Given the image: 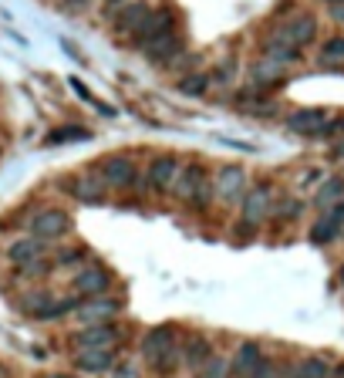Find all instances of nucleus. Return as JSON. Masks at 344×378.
Returning a JSON list of instances; mask_svg holds the SVG:
<instances>
[{
	"instance_id": "obj_38",
	"label": "nucleus",
	"mask_w": 344,
	"mask_h": 378,
	"mask_svg": "<svg viewBox=\"0 0 344 378\" xmlns=\"http://www.w3.org/2000/svg\"><path fill=\"white\" fill-rule=\"evenodd\" d=\"M331 378H344V362H338V365L331 368Z\"/></svg>"
},
{
	"instance_id": "obj_1",
	"label": "nucleus",
	"mask_w": 344,
	"mask_h": 378,
	"mask_svg": "<svg viewBox=\"0 0 344 378\" xmlns=\"http://www.w3.org/2000/svg\"><path fill=\"white\" fill-rule=\"evenodd\" d=\"M95 172H98V176L105 179V186H108V189H118V193H125V189H135V186L142 183L139 162H135L132 156H125V152H112V156L98 159Z\"/></svg>"
},
{
	"instance_id": "obj_16",
	"label": "nucleus",
	"mask_w": 344,
	"mask_h": 378,
	"mask_svg": "<svg viewBox=\"0 0 344 378\" xmlns=\"http://www.w3.org/2000/svg\"><path fill=\"white\" fill-rule=\"evenodd\" d=\"M281 38H287L293 44V48H307V44H314V38H318V21H314V14H293L287 24H281V31H277Z\"/></svg>"
},
{
	"instance_id": "obj_8",
	"label": "nucleus",
	"mask_w": 344,
	"mask_h": 378,
	"mask_svg": "<svg viewBox=\"0 0 344 378\" xmlns=\"http://www.w3.org/2000/svg\"><path fill=\"white\" fill-rule=\"evenodd\" d=\"M176 172H179V159L172 156V152H159V156H152L149 166L142 169V183L149 186L155 196H169Z\"/></svg>"
},
{
	"instance_id": "obj_27",
	"label": "nucleus",
	"mask_w": 344,
	"mask_h": 378,
	"mask_svg": "<svg viewBox=\"0 0 344 378\" xmlns=\"http://www.w3.org/2000/svg\"><path fill=\"white\" fill-rule=\"evenodd\" d=\"M91 132L81 129V125H61V129L48 132V139H44V145H68V142H88Z\"/></svg>"
},
{
	"instance_id": "obj_3",
	"label": "nucleus",
	"mask_w": 344,
	"mask_h": 378,
	"mask_svg": "<svg viewBox=\"0 0 344 378\" xmlns=\"http://www.w3.org/2000/svg\"><path fill=\"white\" fill-rule=\"evenodd\" d=\"M125 311V300L115 298V294H98V298H85L78 304V311L71 314L81 327L88 325H105V321H118Z\"/></svg>"
},
{
	"instance_id": "obj_18",
	"label": "nucleus",
	"mask_w": 344,
	"mask_h": 378,
	"mask_svg": "<svg viewBox=\"0 0 344 378\" xmlns=\"http://www.w3.org/2000/svg\"><path fill=\"white\" fill-rule=\"evenodd\" d=\"M149 11H152V7H145V4H125L122 11L115 14V34L135 41L142 34L145 21H149Z\"/></svg>"
},
{
	"instance_id": "obj_19",
	"label": "nucleus",
	"mask_w": 344,
	"mask_h": 378,
	"mask_svg": "<svg viewBox=\"0 0 344 378\" xmlns=\"http://www.w3.org/2000/svg\"><path fill=\"white\" fill-rule=\"evenodd\" d=\"M213 355H217V348H213V338H209V335H189V338L182 341V368H186V372L203 368Z\"/></svg>"
},
{
	"instance_id": "obj_22",
	"label": "nucleus",
	"mask_w": 344,
	"mask_h": 378,
	"mask_svg": "<svg viewBox=\"0 0 344 378\" xmlns=\"http://www.w3.org/2000/svg\"><path fill=\"white\" fill-rule=\"evenodd\" d=\"M142 54H145L152 65H172L179 54H182V38H179V34H166V38L152 41L149 48H142Z\"/></svg>"
},
{
	"instance_id": "obj_5",
	"label": "nucleus",
	"mask_w": 344,
	"mask_h": 378,
	"mask_svg": "<svg viewBox=\"0 0 344 378\" xmlns=\"http://www.w3.org/2000/svg\"><path fill=\"white\" fill-rule=\"evenodd\" d=\"M236 206H240V223L260 230V226L270 220V209H273V189H270V183L250 186Z\"/></svg>"
},
{
	"instance_id": "obj_28",
	"label": "nucleus",
	"mask_w": 344,
	"mask_h": 378,
	"mask_svg": "<svg viewBox=\"0 0 344 378\" xmlns=\"http://www.w3.org/2000/svg\"><path fill=\"white\" fill-rule=\"evenodd\" d=\"M304 213V203L301 199H293V196H283V199H273V209H270V216L277 223H291L297 220Z\"/></svg>"
},
{
	"instance_id": "obj_31",
	"label": "nucleus",
	"mask_w": 344,
	"mask_h": 378,
	"mask_svg": "<svg viewBox=\"0 0 344 378\" xmlns=\"http://www.w3.org/2000/svg\"><path fill=\"white\" fill-rule=\"evenodd\" d=\"M192 378H229V355H213L203 368H196Z\"/></svg>"
},
{
	"instance_id": "obj_40",
	"label": "nucleus",
	"mask_w": 344,
	"mask_h": 378,
	"mask_svg": "<svg viewBox=\"0 0 344 378\" xmlns=\"http://www.w3.org/2000/svg\"><path fill=\"white\" fill-rule=\"evenodd\" d=\"M0 152H4V145H0Z\"/></svg>"
},
{
	"instance_id": "obj_9",
	"label": "nucleus",
	"mask_w": 344,
	"mask_h": 378,
	"mask_svg": "<svg viewBox=\"0 0 344 378\" xmlns=\"http://www.w3.org/2000/svg\"><path fill=\"white\" fill-rule=\"evenodd\" d=\"M179 345L176 338V325H159V327H149L145 335H142L139 341V358L145 362V365L152 368L162 355H169L172 348Z\"/></svg>"
},
{
	"instance_id": "obj_15",
	"label": "nucleus",
	"mask_w": 344,
	"mask_h": 378,
	"mask_svg": "<svg viewBox=\"0 0 344 378\" xmlns=\"http://www.w3.org/2000/svg\"><path fill=\"white\" fill-rule=\"evenodd\" d=\"M264 358H267V352L260 341H240L229 355V378H246Z\"/></svg>"
},
{
	"instance_id": "obj_7",
	"label": "nucleus",
	"mask_w": 344,
	"mask_h": 378,
	"mask_svg": "<svg viewBox=\"0 0 344 378\" xmlns=\"http://www.w3.org/2000/svg\"><path fill=\"white\" fill-rule=\"evenodd\" d=\"M246 189H250V179H246V169H243V166L226 162V166H219L217 176H213V193H217V199L226 203V206L240 203Z\"/></svg>"
},
{
	"instance_id": "obj_36",
	"label": "nucleus",
	"mask_w": 344,
	"mask_h": 378,
	"mask_svg": "<svg viewBox=\"0 0 344 378\" xmlns=\"http://www.w3.org/2000/svg\"><path fill=\"white\" fill-rule=\"evenodd\" d=\"M320 179V169H311V172H304V183H318Z\"/></svg>"
},
{
	"instance_id": "obj_21",
	"label": "nucleus",
	"mask_w": 344,
	"mask_h": 378,
	"mask_svg": "<svg viewBox=\"0 0 344 378\" xmlns=\"http://www.w3.org/2000/svg\"><path fill=\"white\" fill-rule=\"evenodd\" d=\"M41 257H48V243L34 240L31 233L21 236V240H14L11 247H7V263H11V267H24V263L41 261Z\"/></svg>"
},
{
	"instance_id": "obj_29",
	"label": "nucleus",
	"mask_w": 344,
	"mask_h": 378,
	"mask_svg": "<svg viewBox=\"0 0 344 378\" xmlns=\"http://www.w3.org/2000/svg\"><path fill=\"white\" fill-rule=\"evenodd\" d=\"M179 95H189V98H199V95H206V88H209V75H203V71H189V75H182V78L176 81Z\"/></svg>"
},
{
	"instance_id": "obj_35",
	"label": "nucleus",
	"mask_w": 344,
	"mask_h": 378,
	"mask_svg": "<svg viewBox=\"0 0 344 378\" xmlns=\"http://www.w3.org/2000/svg\"><path fill=\"white\" fill-rule=\"evenodd\" d=\"M246 378H277V362H273V358H264Z\"/></svg>"
},
{
	"instance_id": "obj_26",
	"label": "nucleus",
	"mask_w": 344,
	"mask_h": 378,
	"mask_svg": "<svg viewBox=\"0 0 344 378\" xmlns=\"http://www.w3.org/2000/svg\"><path fill=\"white\" fill-rule=\"evenodd\" d=\"M293 378H331V365H328V358L311 355V358H301L293 365Z\"/></svg>"
},
{
	"instance_id": "obj_37",
	"label": "nucleus",
	"mask_w": 344,
	"mask_h": 378,
	"mask_svg": "<svg viewBox=\"0 0 344 378\" xmlns=\"http://www.w3.org/2000/svg\"><path fill=\"white\" fill-rule=\"evenodd\" d=\"M331 159H344V142H338V145L331 149Z\"/></svg>"
},
{
	"instance_id": "obj_34",
	"label": "nucleus",
	"mask_w": 344,
	"mask_h": 378,
	"mask_svg": "<svg viewBox=\"0 0 344 378\" xmlns=\"http://www.w3.org/2000/svg\"><path fill=\"white\" fill-rule=\"evenodd\" d=\"M233 68H236V61H223V65H217L213 68V75H209V81H217V85L233 81Z\"/></svg>"
},
{
	"instance_id": "obj_17",
	"label": "nucleus",
	"mask_w": 344,
	"mask_h": 378,
	"mask_svg": "<svg viewBox=\"0 0 344 378\" xmlns=\"http://www.w3.org/2000/svg\"><path fill=\"white\" fill-rule=\"evenodd\" d=\"M331 118L324 108H297L287 115V129L297 132V135H311V139H320V132L328 125Z\"/></svg>"
},
{
	"instance_id": "obj_6",
	"label": "nucleus",
	"mask_w": 344,
	"mask_h": 378,
	"mask_svg": "<svg viewBox=\"0 0 344 378\" xmlns=\"http://www.w3.org/2000/svg\"><path fill=\"white\" fill-rule=\"evenodd\" d=\"M115 284V274L102 263H85L78 267L75 277H71V294L78 298H98V294H108Z\"/></svg>"
},
{
	"instance_id": "obj_10",
	"label": "nucleus",
	"mask_w": 344,
	"mask_h": 378,
	"mask_svg": "<svg viewBox=\"0 0 344 378\" xmlns=\"http://www.w3.org/2000/svg\"><path fill=\"white\" fill-rule=\"evenodd\" d=\"M203 179H209V172H206L203 162H179V172L176 179H172V189H169V196L176 199V203H182V206H189V199L196 196V189L203 186Z\"/></svg>"
},
{
	"instance_id": "obj_32",
	"label": "nucleus",
	"mask_w": 344,
	"mask_h": 378,
	"mask_svg": "<svg viewBox=\"0 0 344 378\" xmlns=\"http://www.w3.org/2000/svg\"><path fill=\"white\" fill-rule=\"evenodd\" d=\"M320 65L324 68H338L344 65V38H331V41H324L320 44Z\"/></svg>"
},
{
	"instance_id": "obj_25",
	"label": "nucleus",
	"mask_w": 344,
	"mask_h": 378,
	"mask_svg": "<svg viewBox=\"0 0 344 378\" xmlns=\"http://www.w3.org/2000/svg\"><path fill=\"white\" fill-rule=\"evenodd\" d=\"M54 294L51 290H27L24 298H21V311L27 314V317H34V321H41V314L48 311V308H51L54 304Z\"/></svg>"
},
{
	"instance_id": "obj_14",
	"label": "nucleus",
	"mask_w": 344,
	"mask_h": 378,
	"mask_svg": "<svg viewBox=\"0 0 344 378\" xmlns=\"http://www.w3.org/2000/svg\"><path fill=\"white\" fill-rule=\"evenodd\" d=\"M71 365L85 375H108L118 365V352L115 348H81V352H75Z\"/></svg>"
},
{
	"instance_id": "obj_39",
	"label": "nucleus",
	"mask_w": 344,
	"mask_h": 378,
	"mask_svg": "<svg viewBox=\"0 0 344 378\" xmlns=\"http://www.w3.org/2000/svg\"><path fill=\"white\" fill-rule=\"evenodd\" d=\"M338 280H341V287H344V263L338 267Z\"/></svg>"
},
{
	"instance_id": "obj_12",
	"label": "nucleus",
	"mask_w": 344,
	"mask_h": 378,
	"mask_svg": "<svg viewBox=\"0 0 344 378\" xmlns=\"http://www.w3.org/2000/svg\"><path fill=\"white\" fill-rule=\"evenodd\" d=\"M68 193L75 196L78 203H85V206H102L112 189L105 186V179L98 176V172L88 169V172H78L75 179L68 183Z\"/></svg>"
},
{
	"instance_id": "obj_33",
	"label": "nucleus",
	"mask_w": 344,
	"mask_h": 378,
	"mask_svg": "<svg viewBox=\"0 0 344 378\" xmlns=\"http://www.w3.org/2000/svg\"><path fill=\"white\" fill-rule=\"evenodd\" d=\"M108 378H142V368L135 358H118V365L108 372Z\"/></svg>"
},
{
	"instance_id": "obj_30",
	"label": "nucleus",
	"mask_w": 344,
	"mask_h": 378,
	"mask_svg": "<svg viewBox=\"0 0 344 378\" xmlns=\"http://www.w3.org/2000/svg\"><path fill=\"white\" fill-rule=\"evenodd\" d=\"M88 247H81V243H71V247H61L54 253V267H78V263H88Z\"/></svg>"
},
{
	"instance_id": "obj_13",
	"label": "nucleus",
	"mask_w": 344,
	"mask_h": 378,
	"mask_svg": "<svg viewBox=\"0 0 344 378\" xmlns=\"http://www.w3.org/2000/svg\"><path fill=\"white\" fill-rule=\"evenodd\" d=\"M176 24H179V17H176L172 7H155V11H149V21H145L142 34L132 41V44L142 51V48H149L152 41L166 38V34H176Z\"/></svg>"
},
{
	"instance_id": "obj_2",
	"label": "nucleus",
	"mask_w": 344,
	"mask_h": 378,
	"mask_svg": "<svg viewBox=\"0 0 344 378\" xmlns=\"http://www.w3.org/2000/svg\"><path fill=\"white\" fill-rule=\"evenodd\" d=\"M27 233L41 240V243H61L64 236L71 233V213L61 206H48L34 213L31 223H27Z\"/></svg>"
},
{
	"instance_id": "obj_23",
	"label": "nucleus",
	"mask_w": 344,
	"mask_h": 378,
	"mask_svg": "<svg viewBox=\"0 0 344 378\" xmlns=\"http://www.w3.org/2000/svg\"><path fill=\"white\" fill-rule=\"evenodd\" d=\"M341 199H344V176H328V179L318 186V193H314V199H311V203H314V209H320V213H324V209L338 206Z\"/></svg>"
},
{
	"instance_id": "obj_11",
	"label": "nucleus",
	"mask_w": 344,
	"mask_h": 378,
	"mask_svg": "<svg viewBox=\"0 0 344 378\" xmlns=\"http://www.w3.org/2000/svg\"><path fill=\"white\" fill-rule=\"evenodd\" d=\"M344 233V199L338 203V206L324 209L318 220L311 223V230H307V240L314 243V247H328V243H334L338 236Z\"/></svg>"
},
{
	"instance_id": "obj_24",
	"label": "nucleus",
	"mask_w": 344,
	"mask_h": 378,
	"mask_svg": "<svg viewBox=\"0 0 344 378\" xmlns=\"http://www.w3.org/2000/svg\"><path fill=\"white\" fill-rule=\"evenodd\" d=\"M264 54H267L270 61H277V65H293V61H301V48H293L287 38L281 34H273V38L264 44Z\"/></svg>"
},
{
	"instance_id": "obj_20",
	"label": "nucleus",
	"mask_w": 344,
	"mask_h": 378,
	"mask_svg": "<svg viewBox=\"0 0 344 378\" xmlns=\"http://www.w3.org/2000/svg\"><path fill=\"white\" fill-rule=\"evenodd\" d=\"M250 81H254L256 92H273V88H281L283 85V65H277V61H270V58H264V61H254L250 65Z\"/></svg>"
},
{
	"instance_id": "obj_4",
	"label": "nucleus",
	"mask_w": 344,
	"mask_h": 378,
	"mask_svg": "<svg viewBox=\"0 0 344 378\" xmlns=\"http://www.w3.org/2000/svg\"><path fill=\"white\" fill-rule=\"evenodd\" d=\"M125 341V327L118 321H105V325H88V327H78L71 335V348L81 352V348H122Z\"/></svg>"
}]
</instances>
